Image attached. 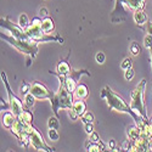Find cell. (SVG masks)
<instances>
[{
  "label": "cell",
  "mask_w": 152,
  "mask_h": 152,
  "mask_svg": "<svg viewBox=\"0 0 152 152\" xmlns=\"http://www.w3.org/2000/svg\"><path fill=\"white\" fill-rule=\"evenodd\" d=\"M144 85H145V80L141 82V84L139 85L136 89L134 90V93L132 94V107L135 112H140V115L145 116V107H144V101H142V96H144Z\"/></svg>",
  "instance_id": "6da1fadb"
},
{
  "label": "cell",
  "mask_w": 152,
  "mask_h": 152,
  "mask_svg": "<svg viewBox=\"0 0 152 152\" xmlns=\"http://www.w3.org/2000/svg\"><path fill=\"white\" fill-rule=\"evenodd\" d=\"M107 100H108V105H110L111 108H115V110H118V111H124V112L130 113V108L128 107V105H126L119 96L113 94L111 90L108 91Z\"/></svg>",
  "instance_id": "7a4b0ae2"
},
{
  "label": "cell",
  "mask_w": 152,
  "mask_h": 152,
  "mask_svg": "<svg viewBox=\"0 0 152 152\" xmlns=\"http://www.w3.org/2000/svg\"><path fill=\"white\" fill-rule=\"evenodd\" d=\"M31 93H32L35 97H38V99H45V97L53 99V93L49 91L43 84L37 83V82L32 84V86H31Z\"/></svg>",
  "instance_id": "3957f363"
},
{
  "label": "cell",
  "mask_w": 152,
  "mask_h": 152,
  "mask_svg": "<svg viewBox=\"0 0 152 152\" xmlns=\"http://www.w3.org/2000/svg\"><path fill=\"white\" fill-rule=\"evenodd\" d=\"M29 141H31V144H32L35 148H38V150H45V151L49 150L48 146L44 144L43 137L40 136V134L38 133L37 130H34V129H32V132L29 133Z\"/></svg>",
  "instance_id": "277c9868"
},
{
  "label": "cell",
  "mask_w": 152,
  "mask_h": 152,
  "mask_svg": "<svg viewBox=\"0 0 152 152\" xmlns=\"http://www.w3.org/2000/svg\"><path fill=\"white\" fill-rule=\"evenodd\" d=\"M10 100H11V107H12V112L16 116H21V113L23 112L22 110V104L18 101V99H16L14 95L10 94Z\"/></svg>",
  "instance_id": "5b68a950"
},
{
  "label": "cell",
  "mask_w": 152,
  "mask_h": 152,
  "mask_svg": "<svg viewBox=\"0 0 152 152\" xmlns=\"http://www.w3.org/2000/svg\"><path fill=\"white\" fill-rule=\"evenodd\" d=\"M134 20H135V22H136L137 24H144V23L147 21V17H146V15L144 14L142 10L137 9V10L135 11V14H134Z\"/></svg>",
  "instance_id": "8992f818"
},
{
  "label": "cell",
  "mask_w": 152,
  "mask_h": 152,
  "mask_svg": "<svg viewBox=\"0 0 152 152\" xmlns=\"http://www.w3.org/2000/svg\"><path fill=\"white\" fill-rule=\"evenodd\" d=\"M40 27H42L44 33H49V32H51L54 29V22H53L51 18H45L44 21H42Z\"/></svg>",
  "instance_id": "52a82bcc"
},
{
  "label": "cell",
  "mask_w": 152,
  "mask_h": 152,
  "mask_svg": "<svg viewBox=\"0 0 152 152\" xmlns=\"http://www.w3.org/2000/svg\"><path fill=\"white\" fill-rule=\"evenodd\" d=\"M75 96L78 99H85L88 96V88L84 84H80L75 88Z\"/></svg>",
  "instance_id": "ba28073f"
},
{
  "label": "cell",
  "mask_w": 152,
  "mask_h": 152,
  "mask_svg": "<svg viewBox=\"0 0 152 152\" xmlns=\"http://www.w3.org/2000/svg\"><path fill=\"white\" fill-rule=\"evenodd\" d=\"M72 108L78 113V116H83L85 113V104L83 102V101H77L75 104H73Z\"/></svg>",
  "instance_id": "9c48e42d"
},
{
  "label": "cell",
  "mask_w": 152,
  "mask_h": 152,
  "mask_svg": "<svg viewBox=\"0 0 152 152\" xmlns=\"http://www.w3.org/2000/svg\"><path fill=\"white\" fill-rule=\"evenodd\" d=\"M126 3H128V5L132 7V9H141L144 6V0H126Z\"/></svg>",
  "instance_id": "30bf717a"
},
{
  "label": "cell",
  "mask_w": 152,
  "mask_h": 152,
  "mask_svg": "<svg viewBox=\"0 0 152 152\" xmlns=\"http://www.w3.org/2000/svg\"><path fill=\"white\" fill-rule=\"evenodd\" d=\"M15 123L14 121V116H12V113H5L4 115V125L5 126H12Z\"/></svg>",
  "instance_id": "8fae6325"
},
{
  "label": "cell",
  "mask_w": 152,
  "mask_h": 152,
  "mask_svg": "<svg viewBox=\"0 0 152 152\" xmlns=\"http://www.w3.org/2000/svg\"><path fill=\"white\" fill-rule=\"evenodd\" d=\"M57 71H58L60 74H66V73H68L71 71V68H69L67 62H61L60 65L57 66Z\"/></svg>",
  "instance_id": "7c38bea8"
},
{
  "label": "cell",
  "mask_w": 152,
  "mask_h": 152,
  "mask_svg": "<svg viewBox=\"0 0 152 152\" xmlns=\"http://www.w3.org/2000/svg\"><path fill=\"white\" fill-rule=\"evenodd\" d=\"M65 85H66L67 90H68L69 93L74 91V89H75V82H74V78L68 77V78L66 79V82H65Z\"/></svg>",
  "instance_id": "4fadbf2b"
},
{
  "label": "cell",
  "mask_w": 152,
  "mask_h": 152,
  "mask_svg": "<svg viewBox=\"0 0 152 152\" xmlns=\"http://www.w3.org/2000/svg\"><path fill=\"white\" fill-rule=\"evenodd\" d=\"M48 135H49V139H50V140H54V141H57L58 139H60V135H58L57 130L54 129V128H50V129H49Z\"/></svg>",
  "instance_id": "5bb4252c"
},
{
  "label": "cell",
  "mask_w": 152,
  "mask_h": 152,
  "mask_svg": "<svg viewBox=\"0 0 152 152\" xmlns=\"http://www.w3.org/2000/svg\"><path fill=\"white\" fill-rule=\"evenodd\" d=\"M20 118L23 121V122H26V123H29L31 121H32V115H31V113L28 112V111H24V112H22L21 113V116H20Z\"/></svg>",
  "instance_id": "9a60e30c"
},
{
  "label": "cell",
  "mask_w": 152,
  "mask_h": 152,
  "mask_svg": "<svg viewBox=\"0 0 152 152\" xmlns=\"http://www.w3.org/2000/svg\"><path fill=\"white\" fill-rule=\"evenodd\" d=\"M20 27L21 28H27L28 27V18L24 14H22L20 16Z\"/></svg>",
  "instance_id": "2e32d148"
},
{
  "label": "cell",
  "mask_w": 152,
  "mask_h": 152,
  "mask_svg": "<svg viewBox=\"0 0 152 152\" xmlns=\"http://www.w3.org/2000/svg\"><path fill=\"white\" fill-rule=\"evenodd\" d=\"M34 95L31 93V94H27L26 95V97H24V100H26V105L28 106V107H31V106H33L34 105Z\"/></svg>",
  "instance_id": "e0dca14e"
},
{
  "label": "cell",
  "mask_w": 152,
  "mask_h": 152,
  "mask_svg": "<svg viewBox=\"0 0 152 152\" xmlns=\"http://www.w3.org/2000/svg\"><path fill=\"white\" fill-rule=\"evenodd\" d=\"M83 121H84V123H93L94 116L91 115L90 112H85L84 115H83Z\"/></svg>",
  "instance_id": "ac0fdd59"
},
{
  "label": "cell",
  "mask_w": 152,
  "mask_h": 152,
  "mask_svg": "<svg viewBox=\"0 0 152 152\" xmlns=\"http://www.w3.org/2000/svg\"><path fill=\"white\" fill-rule=\"evenodd\" d=\"M48 124H49V128H54V129L58 128V121L56 118H50Z\"/></svg>",
  "instance_id": "d6986e66"
},
{
  "label": "cell",
  "mask_w": 152,
  "mask_h": 152,
  "mask_svg": "<svg viewBox=\"0 0 152 152\" xmlns=\"http://www.w3.org/2000/svg\"><path fill=\"white\" fill-rule=\"evenodd\" d=\"M121 67H122L123 69H128V68H132V60H130V58H125V60L122 62Z\"/></svg>",
  "instance_id": "ffe728a7"
},
{
  "label": "cell",
  "mask_w": 152,
  "mask_h": 152,
  "mask_svg": "<svg viewBox=\"0 0 152 152\" xmlns=\"http://www.w3.org/2000/svg\"><path fill=\"white\" fill-rule=\"evenodd\" d=\"M130 51L133 55H137L139 53H140V48H139V45L136 43H133L132 46H130Z\"/></svg>",
  "instance_id": "44dd1931"
},
{
  "label": "cell",
  "mask_w": 152,
  "mask_h": 152,
  "mask_svg": "<svg viewBox=\"0 0 152 152\" xmlns=\"http://www.w3.org/2000/svg\"><path fill=\"white\" fill-rule=\"evenodd\" d=\"M144 43H145V46L146 48H152V35L151 34H148V35L145 37Z\"/></svg>",
  "instance_id": "7402d4cb"
},
{
  "label": "cell",
  "mask_w": 152,
  "mask_h": 152,
  "mask_svg": "<svg viewBox=\"0 0 152 152\" xmlns=\"http://www.w3.org/2000/svg\"><path fill=\"white\" fill-rule=\"evenodd\" d=\"M95 58H96V62H99V63H104L106 57H105V54H104V53H97L96 56H95Z\"/></svg>",
  "instance_id": "603a6c76"
},
{
  "label": "cell",
  "mask_w": 152,
  "mask_h": 152,
  "mask_svg": "<svg viewBox=\"0 0 152 152\" xmlns=\"http://www.w3.org/2000/svg\"><path fill=\"white\" fill-rule=\"evenodd\" d=\"M133 77H134V71H133V68L125 69V79H126V80H130Z\"/></svg>",
  "instance_id": "cb8c5ba5"
},
{
  "label": "cell",
  "mask_w": 152,
  "mask_h": 152,
  "mask_svg": "<svg viewBox=\"0 0 152 152\" xmlns=\"http://www.w3.org/2000/svg\"><path fill=\"white\" fill-rule=\"evenodd\" d=\"M88 148H89V151H100L101 150V147L99 145H93V144H90L88 146Z\"/></svg>",
  "instance_id": "d4e9b609"
},
{
  "label": "cell",
  "mask_w": 152,
  "mask_h": 152,
  "mask_svg": "<svg viewBox=\"0 0 152 152\" xmlns=\"http://www.w3.org/2000/svg\"><path fill=\"white\" fill-rule=\"evenodd\" d=\"M90 140L93 141V142H97L99 141V135L96 134V133H91V135H90Z\"/></svg>",
  "instance_id": "484cf974"
},
{
  "label": "cell",
  "mask_w": 152,
  "mask_h": 152,
  "mask_svg": "<svg viewBox=\"0 0 152 152\" xmlns=\"http://www.w3.org/2000/svg\"><path fill=\"white\" fill-rule=\"evenodd\" d=\"M85 132H86L88 134H91V133H93V125H91V123H88V124L85 125Z\"/></svg>",
  "instance_id": "4316f807"
},
{
  "label": "cell",
  "mask_w": 152,
  "mask_h": 152,
  "mask_svg": "<svg viewBox=\"0 0 152 152\" xmlns=\"http://www.w3.org/2000/svg\"><path fill=\"white\" fill-rule=\"evenodd\" d=\"M39 12H40V15H42V16H44V17H46V16H48V10H46L45 7L40 9V11H39Z\"/></svg>",
  "instance_id": "83f0119b"
},
{
  "label": "cell",
  "mask_w": 152,
  "mask_h": 152,
  "mask_svg": "<svg viewBox=\"0 0 152 152\" xmlns=\"http://www.w3.org/2000/svg\"><path fill=\"white\" fill-rule=\"evenodd\" d=\"M147 32H148V34H151V35H152V23H150V24H148V27H147Z\"/></svg>",
  "instance_id": "f1b7e54d"
},
{
  "label": "cell",
  "mask_w": 152,
  "mask_h": 152,
  "mask_svg": "<svg viewBox=\"0 0 152 152\" xmlns=\"http://www.w3.org/2000/svg\"><path fill=\"white\" fill-rule=\"evenodd\" d=\"M115 145H116V142H115V141H113V140H111V141H110V146H111L112 148H113V147H115Z\"/></svg>",
  "instance_id": "f546056e"
}]
</instances>
